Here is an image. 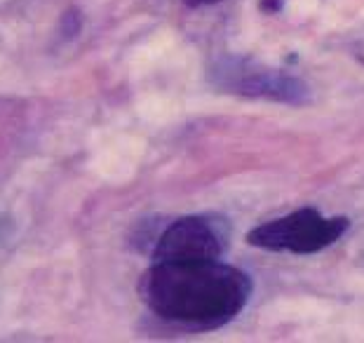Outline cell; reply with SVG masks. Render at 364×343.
I'll use <instances>...</instances> for the list:
<instances>
[{"instance_id": "1", "label": "cell", "mask_w": 364, "mask_h": 343, "mask_svg": "<svg viewBox=\"0 0 364 343\" xmlns=\"http://www.w3.org/2000/svg\"><path fill=\"white\" fill-rule=\"evenodd\" d=\"M141 294L146 306L165 322L209 332L240 315L252 296V280L219 259L153 261Z\"/></svg>"}, {"instance_id": "2", "label": "cell", "mask_w": 364, "mask_h": 343, "mask_svg": "<svg viewBox=\"0 0 364 343\" xmlns=\"http://www.w3.org/2000/svg\"><path fill=\"white\" fill-rule=\"evenodd\" d=\"M348 226L350 221L346 216H322L315 207H304L252 228L247 243L268 252L315 254L343 238Z\"/></svg>"}, {"instance_id": "3", "label": "cell", "mask_w": 364, "mask_h": 343, "mask_svg": "<svg viewBox=\"0 0 364 343\" xmlns=\"http://www.w3.org/2000/svg\"><path fill=\"white\" fill-rule=\"evenodd\" d=\"M212 83L223 92H233V95L252 99H268L277 101V104L306 106L313 101L308 85L299 80L296 75L242 57L221 59L212 68Z\"/></svg>"}, {"instance_id": "4", "label": "cell", "mask_w": 364, "mask_h": 343, "mask_svg": "<svg viewBox=\"0 0 364 343\" xmlns=\"http://www.w3.org/2000/svg\"><path fill=\"white\" fill-rule=\"evenodd\" d=\"M223 254V236L207 216H183L169 223L153 249V261H207Z\"/></svg>"}, {"instance_id": "5", "label": "cell", "mask_w": 364, "mask_h": 343, "mask_svg": "<svg viewBox=\"0 0 364 343\" xmlns=\"http://www.w3.org/2000/svg\"><path fill=\"white\" fill-rule=\"evenodd\" d=\"M186 5L191 7H200V5H214V3H221V0H183Z\"/></svg>"}, {"instance_id": "6", "label": "cell", "mask_w": 364, "mask_h": 343, "mask_svg": "<svg viewBox=\"0 0 364 343\" xmlns=\"http://www.w3.org/2000/svg\"><path fill=\"white\" fill-rule=\"evenodd\" d=\"M358 59L364 64V43H360V45H358Z\"/></svg>"}]
</instances>
